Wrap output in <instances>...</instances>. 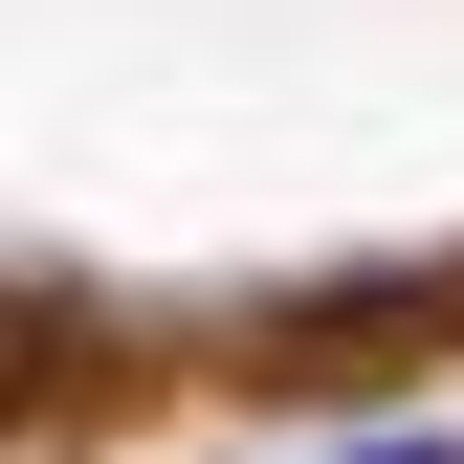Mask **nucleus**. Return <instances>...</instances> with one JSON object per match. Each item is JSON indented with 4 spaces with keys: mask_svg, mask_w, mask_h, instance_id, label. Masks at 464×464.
Here are the masks:
<instances>
[{
    "mask_svg": "<svg viewBox=\"0 0 464 464\" xmlns=\"http://www.w3.org/2000/svg\"><path fill=\"white\" fill-rule=\"evenodd\" d=\"M376 464H464V442H376Z\"/></svg>",
    "mask_w": 464,
    "mask_h": 464,
    "instance_id": "nucleus-1",
    "label": "nucleus"
}]
</instances>
